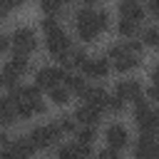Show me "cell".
<instances>
[{
  "label": "cell",
  "mask_w": 159,
  "mask_h": 159,
  "mask_svg": "<svg viewBox=\"0 0 159 159\" xmlns=\"http://www.w3.org/2000/svg\"><path fill=\"white\" fill-rule=\"evenodd\" d=\"M119 17H129V20H142L144 17V5L139 0H122L119 2Z\"/></svg>",
  "instance_id": "15"
},
{
  "label": "cell",
  "mask_w": 159,
  "mask_h": 159,
  "mask_svg": "<svg viewBox=\"0 0 159 159\" xmlns=\"http://www.w3.org/2000/svg\"><path fill=\"white\" fill-rule=\"evenodd\" d=\"M65 67H40L37 72H35V84L42 89H50V87H55V84H60L62 80H65Z\"/></svg>",
  "instance_id": "7"
},
{
  "label": "cell",
  "mask_w": 159,
  "mask_h": 159,
  "mask_svg": "<svg viewBox=\"0 0 159 159\" xmlns=\"http://www.w3.org/2000/svg\"><path fill=\"white\" fill-rule=\"evenodd\" d=\"M107 60L112 62L109 67H114L117 72H132L134 67H139L142 55H134V52L127 50L124 42H117V45H112V47L107 50Z\"/></svg>",
  "instance_id": "2"
},
{
  "label": "cell",
  "mask_w": 159,
  "mask_h": 159,
  "mask_svg": "<svg viewBox=\"0 0 159 159\" xmlns=\"http://www.w3.org/2000/svg\"><path fill=\"white\" fill-rule=\"evenodd\" d=\"M7 142H10V139H7V134H5V132H0V149H2V147H7Z\"/></svg>",
  "instance_id": "34"
},
{
  "label": "cell",
  "mask_w": 159,
  "mask_h": 159,
  "mask_svg": "<svg viewBox=\"0 0 159 159\" xmlns=\"http://www.w3.org/2000/svg\"><path fill=\"white\" fill-rule=\"evenodd\" d=\"M99 157H102V159H114V157H119V149H112V147H109V149L99 152Z\"/></svg>",
  "instance_id": "31"
},
{
  "label": "cell",
  "mask_w": 159,
  "mask_h": 159,
  "mask_svg": "<svg viewBox=\"0 0 159 159\" xmlns=\"http://www.w3.org/2000/svg\"><path fill=\"white\" fill-rule=\"evenodd\" d=\"M5 72H10L12 77H25L27 75V70H30V62H27V55H20V52H15V57H10L7 62H5V67H2Z\"/></svg>",
  "instance_id": "13"
},
{
  "label": "cell",
  "mask_w": 159,
  "mask_h": 159,
  "mask_svg": "<svg viewBox=\"0 0 159 159\" xmlns=\"http://www.w3.org/2000/svg\"><path fill=\"white\" fill-rule=\"evenodd\" d=\"M142 45H147V47H157V45H159V30H157V27H147L144 35H142Z\"/></svg>",
  "instance_id": "23"
},
{
  "label": "cell",
  "mask_w": 159,
  "mask_h": 159,
  "mask_svg": "<svg viewBox=\"0 0 159 159\" xmlns=\"http://www.w3.org/2000/svg\"><path fill=\"white\" fill-rule=\"evenodd\" d=\"M117 32H119V37H134L137 32H139V22L137 20H129V17H119V22H117Z\"/></svg>",
  "instance_id": "19"
},
{
  "label": "cell",
  "mask_w": 159,
  "mask_h": 159,
  "mask_svg": "<svg viewBox=\"0 0 159 159\" xmlns=\"http://www.w3.org/2000/svg\"><path fill=\"white\" fill-rule=\"evenodd\" d=\"M75 137H77V142H82V144H92V142L97 139V132H94L92 124H82V127L75 129Z\"/></svg>",
  "instance_id": "20"
},
{
  "label": "cell",
  "mask_w": 159,
  "mask_h": 159,
  "mask_svg": "<svg viewBox=\"0 0 159 159\" xmlns=\"http://www.w3.org/2000/svg\"><path fill=\"white\" fill-rule=\"evenodd\" d=\"M22 2H25V0H17V5H22Z\"/></svg>",
  "instance_id": "38"
},
{
  "label": "cell",
  "mask_w": 159,
  "mask_h": 159,
  "mask_svg": "<svg viewBox=\"0 0 159 159\" xmlns=\"http://www.w3.org/2000/svg\"><path fill=\"white\" fill-rule=\"evenodd\" d=\"M114 94L119 99H124V102H134L137 97L144 94V89H142V82L139 80H119L117 87H114Z\"/></svg>",
  "instance_id": "10"
},
{
  "label": "cell",
  "mask_w": 159,
  "mask_h": 159,
  "mask_svg": "<svg viewBox=\"0 0 159 159\" xmlns=\"http://www.w3.org/2000/svg\"><path fill=\"white\" fill-rule=\"evenodd\" d=\"M40 10L45 12V15H60L62 12V2L60 0H40Z\"/></svg>",
  "instance_id": "22"
},
{
  "label": "cell",
  "mask_w": 159,
  "mask_h": 159,
  "mask_svg": "<svg viewBox=\"0 0 159 159\" xmlns=\"http://www.w3.org/2000/svg\"><path fill=\"white\" fill-rule=\"evenodd\" d=\"M107 92L102 89V87H87L84 92H82V99L87 102V104H92V107H97V109H104V104H107Z\"/></svg>",
  "instance_id": "16"
},
{
  "label": "cell",
  "mask_w": 159,
  "mask_h": 159,
  "mask_svg": "<svg viewBox=\"0 0 159 159\" xmlns=\"http://www.w3.org/2000/svg\"><path fill=\"white\" fill-rule=\"evenodd\" d=\"M10 45L20 55H30V52L37 50V35H35L32 27H17L12 32V37H10Z\"/></svg>",
  "instance_id": "5"
},
{
  "label": "cell",
  "mask_w": 159,
  "mask_h": 159,
  "mask_svg": "<svg viewBox=\"0 0 159 159\" xmlns=\"http://www.w3.org/2000/svg\"><path fill=\"white\" fill-rule=\"evenodd\" d=\"M0 7H2L5 12H10L12 7H17V0H0Z\"/></svg>",
  "instance_id": "32"
},
{
  "label": "cell",
  "mask_w": 159,
  "mask_h": 159,
  "mask_svg": "<svg viewBox=\"0 0 159 159\" xmlns=\"http://www.w3.org/2000/svg\"><path fill=\"white\" fill-rule=\"evenodd\" d=\"M57 127H60L62 134H75L77 122H75V117H60V119H57Z\"/></svg>",
  "instance_id": "25"
},
{
  "label": "cell",
  "mask_w": 159,
  "mask_h": 159,
  "mask_svg": "<svg viewBox=\"0 0 159 159\" xmlns=\"http://www.w3.org/2000/svg\"><path fill=\"white\" fill-rule=\"evenodd\" d=\"M45 47H47V52H50L55 60H60V57L72 47V42H70V37L65 35V30L60 27V30H55V32L45 35Z\"/></svg>",
  "instance_id": "6"
},
{
  "label": "cell",
  "mask_w": 159,
  "mask_h": 159,
  "mask_svg": "<svg viewBox=\"0 0 159 159\" xmlns=\"http://www.w3.org/2000/svg\"><path fill=\"white\" fill-rule=\"evenodd\" d=\"M134 124L139 127V134H152V137H157V132H159L157 112L152 109L149 99H144V94L134 99Z\"/></svg>",
  "instance_id": "1"
},
{
  "label": "cell",
  "mask_w": 159,
  "mask_h": 159,
  "mask_svg": "<svg viewBox=\"0 0 159 159\" xmlns=\"http://www.w3.org/2000/svg\"><path fill=\"white\" fill-rule=\"evenodd\" d=\"M157 142H154V137L152 134H142L139 137V142H137V147H134V154L139 157V159H152V157H157Z\"/></svg>",
  "instance_id": "14"
},
{
  "label": "cell",
  "mask_w": 159,
  "mask_h": 159,
  "mask_svg": "<svg viewBox=\"0 0 159 159\" xmlns=\"http://www.w3.org/2000/svg\"><path fill=\"white\" fill-rule=\"evenodd\" d=\"M7 47H10V37H7V35H2V32H0V52H5V50H7Z\"/></svg>",
  "instance_id": "33"
},
{
  "label": "cell",
  "mask_w": 159,
  "mask_h": 159,
  "mask_svg": "<svg viewBox=\"0 0 159 159\" xmlns=\"http://www.w3.org/2000/svg\"><path fill=\"white\" fill-rule=\"evenodd\" d=\"M60 2H62V5H65V2H75V0H60Z\"/></svg>",
  "instance_id": "37"
},
{
  "label": "cell",
  "mask_w": 159,
  "mask_h": 159,
  "mask_svg": "<svg viewBox=\"0 0 159 159\" xmlns=\"http://www.w3.org/2000/svg\"><path fill=\"white\" fill-rule=\"evenodd\" d=\"M27 139L32 142L35 149H47V147H52V144H57V142L62 139V132H60L57 122H50V124L35 127V129L27 134Z\"/></svg>",
  "instance_id": "4"
},
{
  "label": "cell",
  "mask_w": 159,
  "mask_h": 159,
  "mask_svg": "<svg viewBox=\"0 0 159 159\" xmlns=\"http://www.w3.org/2000/svg\"><path fill=\"white\" fill-rule=\"evenodd\" d=\"M99 117H102V109H97V107H92V104H87V102H82L77 109H75V122H80V124H97L99 122Z\"/></svg>",
  "instance_id": "11"
},
{
  "label": "cell",
  "mask_w": 159,
  "mask_h": 159,
  "mask_svg": "<svg viewBox=\"0 0 159 159\" xmlns=\"http://www.w3.org/2000/svg\"><path fill=\"white\" fill-rule=\"evenodd\" d=\"M82 72L87 80H104L109 75V60L107 57H87L82 65Z\"/></svg>",
  "instance_id": "8"
},
{
  "label": "cell",
  "mask_w": 159,
  "mask_h": 159,
  "mask_svg": "<svg viewBox=\"0 0 159 159\" xmlns=\"http://www.w3.org/2000/svg\"><path fill=\"white\" fill-rule=\"evenodd\" d=\"M35 152V147H32V142L27 139V137H20V139H15V142H7V154H15V157H30Z\"/></svg>",
  "instance_id": "17"
},
{
  "label": "cell",
  "mask_w": 159,
  "mask_h": 159,
  "mask_svg": "<svg viewBox=\"0 0 159 159\" xmlns=\"http://www.w3.org/2000/svg\"><path fill=\"white\" fill-rule=\"evenodd\" d=\"M50 102H52V104H67V102H70L67 87H60V84L50 87Z\"/></svg>",
  "instance_id": "21"
},
{
  "label": "cell",
  "mask_w": 159,
  "mask_h": 159,
  "mask_svg": "<svg viewBox=\"0 0 159 159\" xmlns=\"http://www.w3.org/2000/svg\"><path fill=\"white\" fill-rule=\"evenodd\" d=\"M57 157H62V159L80 157V152H77V144H65V147H60V149H57Z\"/></svg>",
  "instance_id": "28"
},
{
  "label": "cell",
  "mask_w": 159,
  "mask_h": 159,
  "mask_svg": "<svg viewBox=\"0 0 159 159\" xmlns=\"http://www.w3.org/2000/svg\"><path fill=\"white\" fill-rule=\"evenodd\" d=\"M17 122V112H15V97H0V127H10Z\"/></svg>",
  "instance_id": "12"
},
{
  "label": "cell",
  "mask_w": 159,
  "mask_h": 159,
  "mask_svg": "<svg viewBox=\"0 0 159 159\" xmlns=\"http://www.w3.org/2000/svg\"><path fill=\"white\" fill-rule=\"evenodd\" d=\"M40 27H42L45 35H50V32L60 30V20H57L55 15H45V20H40Z\"/></svg>",
  "instance_id": "24"
},
{
  "label": "cell",
  "mask_w": 159,
  "mask_h": 159,
  "mask_svg": "<svg viewBox=\"0 0 159 159\" xmlns=\"http://www.w3.org/2000/svg\"><path fill=\"white\" fill-rule=\"evenodd\" d=\"M0 87H5V89H12V87H17V77H12L10 72H0Z\"/></svg>",
  "instance_id": "29"
},
{
  "label": "cell",
  "mask_w": 159,
  "mask_h": 159,
  "mask_svg": "<svg viewBox=\"0 0 159 159\" xmlns=\"http://www.w3.org/2000/svg\"><path fill=\"white\" fill-rule=\"evenodd\" d=\"M104 139H107V144H109L112 149H124V147L129 144V132H127L124 124L112 122V124L107 127V132H104Z\"/></svg>",
  "instance_id": "9"
},
{
  "label": "cell",
  "mask_w": 159,
  "mask_h": 159,
  "mask_svg": "<svg viewBox=\"0 0 159 159\" xmlns=\"http://www.w3.org/2000/svg\"><path fill=\"white\" fill-rule=\"evenodd\" d=\"M94 25L99 27V32H104L109 27V12L107 10H94Z\"/></svg>",
  "instance_id": "27"
},
{
  "label": "cell",
  "mask_w": 159,
  "mask_h": 159,
  "mask_svg": "<svg viewBox=\"0 0 159 159\" xmlns=\"http://www.w3.org/2000/svg\"><path fill=\"white\" fill-rule=\"evenodd\" d=\"M62 82H65V87H67L70 94H80V97H82V92L87 89V80L80 77V75H65Z\"/></svg>",
  "instance_id": "18"
},
{
  "label": "cell",
  "mask_w": 159,
  "mask_h": 159,
  "mask_svg": "<svg viewBox=\"0 0 159 159\" xmlns=\"http://www.w3.org/2000/svg\"><path fill=\"white\" fill-rule=\"evenodd\" d=\"M82 2H84V5H89V7H92V5H97V2H102V0H82Z\"/></svg>",
  "instance_id": "35"
},
{
  "label": "cell",
  "mask_w": 159,
  "mask_h": 159,
  "mask_svg": "<svg viewBox=\"0 0 159 159\" xmlns=\"http://www.w3.org/2000/svg\"><path fill=\"white\" fill-rule=\"evenodd\" d=\"M144 10H149L152 15L159 12V0H144Z\"/></svg>",
  "instance_id": "30"
},
{
  "label": "cell",
  "mask_w": 159,
  "mask_h": 159,
  "mask_svg": "<svg viewBox=\"0 0 159 159\" xmlns=\"http://www.w3.org/2000/svg\"><path fill=\"white\" fill-rule=\"evenodd\" d=\"M5 15H7V12H5V10H2V7H0V20H2V17H5Z\"/></svg>",
  "instance_id": "36"
},
{
  "label": "cell",
  "mask_w": 159,
  "mask_h": 159,
  "mask_svg": "<svg viewBox=\"0 0 159 159\" xmlns=\"http://www.w3.org/2000/svg\"><path fill=\"white\" fill-rule=\"evenodd\" d=\"M104 109H109L112 114H119V112L124 109V99H119L117 94H109V97H107V104H104Z\"/></svg>",
  "instance_id": "26"
},
{
  "label": "cell",
  "mask_w": 159,
  "mask_h": 159,
  "mask_svg": "<svg viewBox=\"0 0 159 159\" xmlns=\"http://www.w3.org/2000/svg\"><path fill=\"white\" fill-rule=\"evenodd\" d=\"M75 27H77L80 40H84V42H94L99 37V27L94 25V10L89 5H84L75 12Z\"/></svg>",
  "instance_id": "3"
}]
</instances>
